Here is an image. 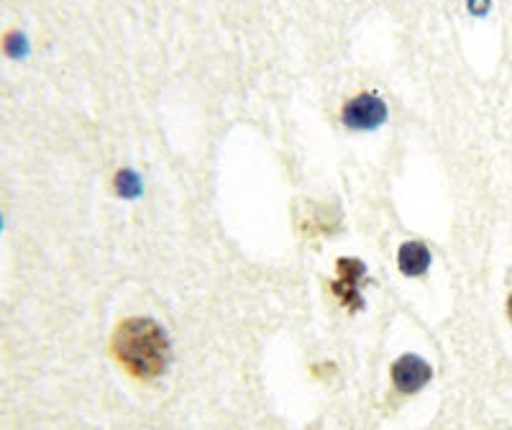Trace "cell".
I'll return each mask as SVG.
<instances>
[{
	"label": "cell",
	"instance_id": "obj_8",
	"mask_svg": "<svg viewBox=\"0 0 512 430\" xmlns=\"http://www.w3.org/2000/svg\"><path fill=\"white\" fill-rule=\"evenodd\" d=\"M3 49H6L8 57H24L29 52V41H26V36L21 31H8L3 36Z\"/></svg>",
	"mask_w": 512,
	"mask_h": 430
},
{
	"label": "cell",
	"instance_id": "obj_9",
	"mask_svg": "<svg viewBox=\"0 0 512 430\" xmlns=\"http://www.w3.org/2000/svg\"><path fill=\"white\" fill-rule=\"evenodd\" d=\"M466 3L472 8V13H487L489 8V0H466Z\"/></svg>",
	"mask_w": 512,
	"mask_h": 430
},
{
	"label": "cell",
	"instance_id": "obj_1",
	"mask_svg": "<svg viewBox=\"0 0 512 430\" xmlns=\"http://www.w3.org/2000/svg\"><path fill=\"white\" fill-rule=\"evenodd\" d=\"M113 359L136 379H154L167 369L169 338L157 320L136 315L113 331L111 338Z\"/></svg>",
	"mask_w": 512,
	"mask_h": 430
},
{
	"label": "cell",
	"instance_id": "obj_2",
	"mask_svg": "<svg viewBox=\"0 0 512 430\" xmlns=\"http://www.w3.org/2000/svg\"><path fill=\"white\" fill-rule=\"evenodd\" d=\"M344 126L351 131H374L387 121V105L379 95L374 93H361L351 98L341 111Z\"/></svg>",
	"mask_w": 512,
	"mask_h": 430
},
{
	"label": "cell",
	"instance_id": "obj_4",
	"mask_svg": "<svg viewBox=\"0 0 512 430\" xmlns=\"http://www.w3.org/2000/svg\"><path fill=\"white\" fill-rule=\"evenodd\" d=\"M433 369L423 356L405 354L392 364V384L400 395H415L431 382Z\"/></svg>",
	"mask_w": 512,
	"mask_h": 430
},
{
	"label": "cell",
	"instance_id": "obj_3",
	"mask_svg": "<svg viewBox=\"0 0 512 430\" xmlns=\"http://www.w3.org/2000/svg\"><path fill=\"white\" fill-rule=\"evenodd\" d=\"M364 274H367V269L359 259H338L336 282L331 285V290L338 297V303L351 310V313L364 308V300H361L359 292V282L364 279Z\"/></svg>",
	"mask_w": 512,
	"mask_h": 430
},
{
	"label": "cell",
	"instance_id": "obj_6",
	"mask_svg": "<svg viewBox=\"0 0 512 430\" xmlns=\"http://www.w3.org/2000/svg\"><path fill=\"white\" fill-rule=\"evenodd\" d=\"M336 221L338 218L331 213V208L315 203H308V213H297V223L305 236H326L336 228Z\"/></svg>",
	"mask_w": 512,
	"mask_h": 430
},
{
	"label": "cell",
	"instance_id": "obj_7",
	"mask_svg": "<svg viewBox=\"0 0 512 430\" xmlns=\"http://www.w3.org/2000/svg\"><path fill=\"white\" fill-rule=\"evenodd\" d=\"M116 190L118 195H123V198H134V195H139L141 182L139 177H136V172H131V169H121V172L116 175Z\"/></svg>",
	"mask_w": 512,
	"mask_h": 430
},
{
	"label": "cell",
	"instance_id": "obj_5",
	"mask_svg": "<svg viewBox=\"0 0 512 430\" xmlns=\"http://www.w3.org/2000/svg\"><path fill=\"white\" fill-rule=\"evenodd\" d=\"M397 264H400V272L408 274V277H420V274L428 272L431 267V251L428 246L420 244V241H405L397 251Z\"/></svg>",
	"mask_w": 512,
	"mask_h": 430
},
{
	"label": "cell",
	"instance_id": "obj_10",
	"mask_svg": "<svg viewBox=\"0 0 512 430\" xmlns=\"http://www.w3.org/2000/svg\"><path fill=\"white\" fill-rule=\"evenodd\" d=\"M507 313H510V318H512V295H510V300H507Z\"/></svg>",
	"mask_w": 512,
	"mask_h": 430
}]
</instances>
